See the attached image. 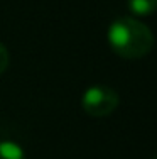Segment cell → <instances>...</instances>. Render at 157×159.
I'll list each match as a JSON object with an SVG mask.
<instances>
[{
	"instance_id": "obj_4",
	"label": "cell",
	"mask_w": 157,
	"mask_h": 159,
	"mask_svg": "<svg viewBox=\"0 0 157 159\" xmlns=\"http://www.w3.org/2000/svg\"><path fill=\"white\" fill-rule=\"evenodd\" d=\"M127 5L135 16H150L157 7V0H129Z\"/></svg>"
},
{
	"instance_id": "obj_1",
	"label": "cell",
	"mask_w": 157,
	"mask_h": 159,
	"mask_svg": "<svg viewBox=\"0 0 157 159\" xmlns=\"http://www.w3.org/2000/svg\"><path fill=\"white\" fill-rule=\"evenodd\" d=\"M108 43L118 56L139 59L150 52L154 36L145 24L133 17H120L108 29Z\"/></svg>"
},
{
	"instance_id": "obj_2",
	"label": "cell",
	"mask_w": 157,
	"mask_h": 159,
	"mask_svg": "<svg viewBox=\"0 0 157 159\" xmlns=\"http://www.w3.org/2000/svg\"><path fill=\"white\" fill-rule=\"evenodd\" d=\"M81 105L89 117H107L118 107V93L107 85H95L85 92Z\"/></svg>"
},
{
	"instance_id": "obj_3",
	"label": "cell",
	"mask_w": 157,
	"mask_h": 159,
	"mask_svg": "<svg viewBox=\"0 0 157 159\" xmlns=\"http://www.w3.org/2000/svg\"><path fill=\"white\" fill-rule=\"evenodd\" d=\"M0 159H25V152L17 142L2 141L0 142Z\"/></svg>"
},
{
	"instance_id": "obj_5",
	"label": "cell",
	"mask_w": 157,
	"mask_h": 159,
	"mask_svg": "<svg viewBox=\"0 0 157 159\" xmlns=\"http://www.w3.org/2000/svg\"><path fill=\"white\" fill-rule=\"evenodd\" d=\"M9 59H10L9 58V51H7V48L0 43V75L7 70V66H9Z\"/></svg>"
}]
</instances>
